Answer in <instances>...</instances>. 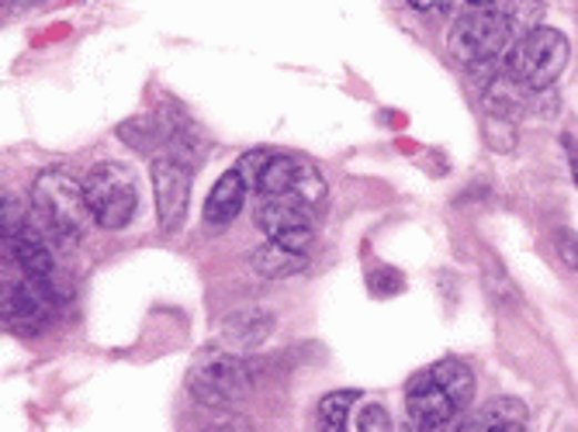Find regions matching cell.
Listing matches in <instances>:
<instances>
[{
    "instance_id": "25",
    "label": "cell",
    "mask_w": 578,
    "mask_h": 432,
    "mask_svg": "<svg viewBox=\"0 0 578 432\" xmlns=\"http://www.w3.org/2000/svg\"><path fill=\"white\" fill-rule=\"evenodd\" d=\"M561 146H565V156H568V166H571V181L578 187V138L575 135H561Z\"/></svg>"
},
{
    "instance_id": "26",
    "label": "cell",
    "mask_w": 578,
    "mask_h": 432,
    "mask_svg": "<svg viewBox=\"0 0 578 432\" xmlns=\"http://www.w3.org/2000/svg\"><path fill=\"white\" fill-rule=\"evenodd\" d=\"M36 4H42V0H4V14H21V11H28V8H36Z\"/></svg>"
},
{
    "instance_id": "11",
    "label": "cell",
    "mask_w": 578,
    "mask_h": 432,
    "mask_svg": "<svg viewBox=\"0 0 578 432\" xmlns=\"http://www.w3.org/2000/svg\"><path fill=\"white\" fill-rule=\"evenodd\" d=\"M274 332V315L267 308H236L219 322V342L233 353L260 350Z\"/></svg>"
},
{
    "instance_id": "6",
    "label": "cell",
    "mask_w": 578,
    "mask_h": 432,
    "mask_svg": "<svg viewBox=\"0 0 578 432\" xmlns=\"http://www.w3.org/2000/svg\"><path fill=\"white\" fill-rule=\"evenodd\" d=\"M256 191H260V197H287L308 212H323L326 197H329L323 173L312 163H305L302 156H287V153H274L267 160Z\"/></svg>"
},
{
    "instance_id": "21",
    "label": "cell",
    "mask_w": 578,
    "mask_h": 432,
    "mask_svg": "<svg viewBox=\"0 0 578 432\" xmlns=\"http://www.w3.org/2000/svg\"><path fill=\"white\" fill-rule=\"evenodd\" d=\"M271 156H274L271 150H250V153H243V156H240L236 169L243 173V181L250 184V191H256V184H260V173H264V166H267V160H271Z\"/></svg>"
},
{
    "instance_id": "10",
    "label": "cell",
    "mask_w": 578,
    "mask_h": 432,
    "mask_svg": "<svg viewBox=\"0 0 578 432\" xmlns=\"http://www.w3.org/2000/svg\"><path fill=\"white\" fill-rule=\"evenodd\" d=\"M406 412L416 429H447L460 412L450 401V394L433 378V370H423L406 388Z\"/></svg>"
},
{
    "instance_id": "9",
    "label": "cell",
    "mask_w": 578,
    "mask_h": 432,
    "mask_svg": "<svg viewBox=\"0 0 578 432\" xmlns=\"http://www.w3.org/2000/svg\"><path fill=\"white\" fill-rule=\"evenodd\" d=\"M55 301L49 298L45 284L36 277H18L4 287V322L18 332H42L52 319Z\"/></svg>"
},
{
    "instance_id": "28",
    "label": "cell",
    "mask_w": 578,
    "mask_h": 432,
    "mask_svg": "<svg viewBox=\"0 0 578 432\" xmlns=\"http://www.w3.org/2000/svg\"><path fill=\"white\" fill-rule=\"evenodd\" d=\"M465 4H496V0H465Z\"/></svg>"
},
{
    "instance_id": "22",
    "label": "cell",
    "mask_w": 578,
    "mask_h": 432,
    "mask_svg": "<svg viewBox=\"0 0 578 432\" xmlns=\"http://www.w3.org/2000/svg\"><path fill=\"white\" fill-rule=\"evenodd\" d=\"M357 429H361V432H388V429H392L388 409H385V405H367V409H361Z\"/></svg>"
},
{
    "instance_id": "23",
    "label": "cell",
    "mask_w": 578,
    "mask_h": 432,
    "mask_svg": "<svg viewBox=\"0 0 578 432\" xmlns=\"http://www.w3.org/2000/svg\"><path fill=\"white\" fill-rule=\"evenodd\" d=\"M555 246H558V256L568 270H578V233L571 228H558L555 233Z\"/></svg>"
},
{
    "instance_id": "17",
    "label": "cell",
    "mask_w": 578,
    "mask_h": 432,
    "mask_svg": "<svg viewBox=\"0 0 578 432\" xmlns=\"http://www.w3.org/2000/svg\"><path fill=\"white\" fill-rule=\"evenodd\" d=\"M357 401V391H329L320 401V429L323 432H339L351 422V409Z\"/></svg>"
},
{
    "instance_id": "4",
    "label": "cell",
    "mask_w": 578,
    "mask_h": 432,
    "mask_svg": "<svg viewBox=\"0 0 578 432\" xmlns=\"http://www.w3.org/2000/svg\"><path fill=\"white\" fill-rule=\"evenodd\" d=\"M568 55H571V45L558 28L537 24L513 42V49L506 52L503 73H509L519 86H527L530 94H544L551 91L555 80L565 73Z\"/></svg>"
},
{
    "instance_id": "8",
    "label": "cell",
    "mask_w": 578,
    "mask_h": 432,
    "mask_svg": "<svg viewBox=\"0 0 578 432\" xmlns=\"http://www.w3.org/2000/svg\"><path fill=\"white\" fill-rule=\"evenodd\" d=\"M312 215L308 208L295 205V200L287 197H264L256 208V225L260 233L274 243H284L298 253H308L312 243H315V228H312Z\"/></svg>"
},
{
    "instance_id": "2",
    "label": "cell",
    "mask_w": 578,
    "mask_h": 432,
    "mask_svg": "<svg viewBox=\"0 0 578 432\" xmlns=\"http://www.w3.org/2000/svg\"><path fill=\"white\" fill-rule=\"evenodd\" d=\"M260 373H264L260 360H253L250 353H233L222 346V350L194 360V367L187 370V391L205 409H233L260 381Z\"/></svg>"
},
{
    "instance_id": "20",
    "label": "cell",
    "mask_w": 578,
    "mask_h": 432,
    "mask_svg": "<svg viewBox=\"0 0 578 432\" xmlns=\"http://www.w3.org/2000/svg\"><path fill=\"white\" fill-rule=\"evenodd\" d=\"M503 11L513 21L516 35H524V32H530V28H537V21L544 14V4H540V0H509Z\"/></svg>"
},
{
    "instance_id": "3",
    "label": "cell",
    "mask_w": 578,
    "mask_h": 432,
    "mask_svg": "<svg viewBox=\"0 0 578 432\" xmlns=\"http://www.w3.org/2000/svg\"><path fill=\"white\" fill-rule=\"evenodd\" d=\"M32 200L42 228L55 239H80L94 222L83 181H77L70 169H42L32 184Z\"/></svg>"
},
{
    "instance_id": "16",
    "label": "cell",
    "mask_w": 578,
    "mask_h": 432,
    "mask_svg": "<svg viewBox=\"0 0 578 432\" xmlns=\"http://www.w3.org/2000/svg\"><path fill=\"white\" fill-rule=\"evenodd\" d=\"M119 138L135 153H156L160 146H166V132L160 119H129L119 125Z\"/></svg>"
},
{
    "instance_id": "19",
    "label": "cell",
    "mask_w": 578,
    "mask_h": 432,
    "mask_svg": "<svg viewBox=\"0 0 578 432\" xmlns=\"http://www.w3.org/2000/svg\"><path fill=\"white\" fill-rule=\"evenodd\" d=\"M485 142L496 153H509L516 146V125L513 119H499V114H485Z\"/></svg>"
},
{
    "instance_id": "15",
    "label": "cell",
    "mask_w": 578,
    "mask_h": 432,
    "mask_svg": "<svg viewBox=\"0 0 578 432\" xmlns=\"http://www.w3.org/2000/svg\"><path fill=\"white\" fill-rule=\"evenodd\" d=\"M429 370H433V378L440 381V388L450 394L457 412H465L475 401V373H471V367H465L460 360H440V363H433Z\"/></svg>"
},
{
    "instance_id": "1",
    "label": "cell",
    "mask_w": 578,
    "mask_h": 432,
    "mask_svg": "<svg viewBox=\"0 0 578 432\" xmlns=\"http://www.w3.org/2000/svg\"><path fill=\"white\" fill-rule=\"evenodd\" d=\"M516 39H519L516 28L503 8L468 4V11H460L450 24L447 49L465 70H485L506 60V52L513 49Z\"/></svg>"
},
{
    "instance_id": "24",
    "label": "cell",
    "mask_w": 578,
    "mask_h": 432,
    "mask_svg": "<svg viewBox=\"0 0 578 432\" xmlns=\"http://www.w3.org/2000/svg\"><path fill=\"white\" fill-rule=\"evenodd\" d=\"M488 291H493L496 298H499V305H516V291H513V284H509V277H503V274H493L488 277Z\"/></svg>"
},
{
    "instance_id": "27",
    "label": "cell",
    "mask_w": 578,
    "mask_h": 432,
    "mask_svg": "<svg viewBox=\"0 0 578 432\" xmlns=\"http://www.w3.org/2000/svg\"><path fill=\"white\" fill-rule=\"evenodd\" d=\"M413 8H419V11H437V8H444L447 0H409Z\"/></svg>"
},
{
    "instance_id": "12",
    "label": "cell",
    "mask_w": 578,
    "mask_h": 432,
    "mask_svg": "<svg viewBox=\"0 0 578 432\" xmlns=\"http://www.w3.org/2000/svg\"><path fill=\"white\" fill-rule=\"evenodd\" d=\"M246 191L250 184L243 181V173L240 169H229L222 173V177L215 181V187L209 191V200H205V225L212 228H225V225H233L236 215L243 212V200H246Z\"/></svg>"
},
{
    "instance_id": "5",
    "label": "cell",
    "mask_w": 578,
    "mask_h": 432,
    "mask_svg": "<svg viewBox=\"0 0 578 432\" xmlns=\"http://www.w3.org/2000/svg\"><path fill=\"white\" fill-rule=\"evenodd\" d=\"M87 191V208L91 218L104 233H122L132 225L139 212V187L129 166L122 163H98L83 181Z\"/></svg>"
},
{
    "instance_id": "14",
    "label": "cell",
    "mask_w": 578,
    "mask_h": 432,
    "mask_svg": "<svg viewBox=\"0 0 578 432\" xmlns=\"http://www.w3.org/2000/svg\"><path fill=\"white\" fill-rule=\"evenodd\" d=\"M308 264V256L292 249V246H284V243H274L267 239L264 246H260L253 256H250V267L260 274V277H267V280H281V277H295L302 274Z\"/></svg>"
},
{
    "instance_id": "13",
    "label": "cell",
    "mask_w": 578,
    "mask_h": 432,
    "mask_svg": "<svg viewBox=\"0 0 578 432\" xmlns=\"http://www.w3.org/2000/svg\"><path fill=\"white\" fill-rule=\"evenodd\" d=\"M527 425H530V409L524 405V401L496 398V401H488L485 409H478V415L460 429H468V432H524Z\"/></svg>"
},
{
    "instance_id": "18",
    "label": "cell",
    "mask_w": 578,
    "mask_h": 432,
    "mask_svg": "<svg viewBox=\"0 0 578 432\" xmlns=\"http://www.w3.org/2000/svg\"><path fill=\"white\" fill-rule=\"evenodd\" d=\"M367 291L374 298H392V295H402L406 291V274L395 270V267H378L367 274Z\"/></svg>"
},
{
    "instance_id": "7",
    "label": "cell",
    "mask_w": 578,
    "mask_h": 432,
    "mask_svg": "<svg viewBox=\"0 0 578 432\" xmlns=\"http://www.w3.org/2000/svg\"><path fill=\"white\" fill-rule=\"evenodd\" d=\"M153 197H156V215L163 233H181L187 218V200H191V166L178 156H156L150 166Z\"/></svg>"
}]
</instances>
